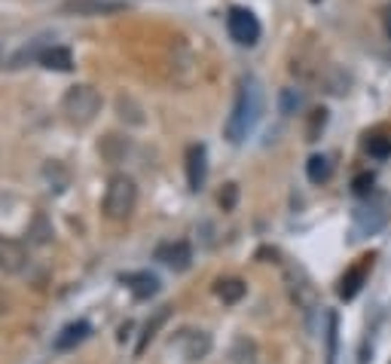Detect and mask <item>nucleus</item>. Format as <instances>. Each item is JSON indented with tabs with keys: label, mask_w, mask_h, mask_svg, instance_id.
I'll list each match as a JSON object with an SVG mask.
<instances>
[{
	"label": "nucleus",
	"mask_w": 391,
	"mask_h": 364,
	"mask_svg": "<svg viewBox=\"0 0 391 364\" xmlns=\"http://www.w3.org/2000/svg\"><path fill=\"white\" fill-rule=\"evenodd\" d=\"M168 316H171V306H162V309L156 312V316H153V321H147V328H144V333H141V343H138V349H135L138 355H141L144 349H147V343H150L153 337H156V331L168 321Z\"/></svg>",
	"instance_id": "16"
},
{
	"label": "nucleus",
	"mask_w": 391,
	"mask_h": 364,
	"mask_svg": "<svg viewBox=\"0 0 391 364\" xmlns=\"http://www.w3.org/2000/svg\"><path fill=\"white\" fill-rule=\"evenodd\" d=\"M89 321H70L68 328H61V333L55 337V343L53 346L58 349V352H68V349H74V346H80L86 337H89Z\"/></svg>",
	"instance_id": "12"
},
{
	"label": "nucleus",
	"mask_w": 391,
	"mask_h": 364,
	"mask_svg": "<svg viewBox=\"0 0 391 364\" xmlns=\"http://www.w3.org/2000/svg\"><path fill=\"white\" fill-rule=\"evenodd\" d=\"M122 282H126L129 291L138 300H150L159 291V279L153 272H129V276H122Z\"/></svg>",
	"instance_id": "10"
},
{
	"label": "nucleus",
	"mask_w": 391,
	"mask_h": 364,
	"mask_svg": "<svg viewBox=\"0 0 391 364\" xmlns=\"http://www.w3.org/2000/svg\"><path fill=\"white\" fill-rule=\"evenodd\" d=\"M260 114H263L260 80L242 77L239 92H235V101H232V114H230V119H226V129H223L226 141H230V144H242V141L254 132V126L260 123Z\"/></svg>",
	"instance_id": "1"
},
{
	"label": "nucleus",
	"mask_w": 391,
	"mask_h": 364,
	"mask_svg": "<svg viewBox=\"0 0 391 364\" xmlns=\"http://www.w3.org/2000/svg\"><path fill=\"white\" fill-rule=\"evenodd\" d=\"M156 260H162V264L171 267L174 272H183L193 264V248L187 242H166V245L156 248Z\"/></svg>",
	"instance_id": "8"
},
{
	"label": "nucleus",
	"mask_w": 391,
	"mask_h": 364,
	"mask_svg": "<svg viewBox=\"0 0 391 364\" xmlns=\"http://www.w3.org/2000/svg\"><path fill=\"white\" fill-rule=\"evenodd\" d=\"M205 178H208V154L202 144H190L187 147V184L190 190H202Z\"/></svg>",
	"instance_id": "6"
},
{
	"label": "nucleus",
	"mask_w": 391,
	"mask_h": 364,
	"mask_svg": "<svg viewBox=\"0 0 391 364\" xmlns=\"http://www.w3.org/2000/svg\"><path fill=\"white\" fill-rule=\"evenodd\" d=\"M235 199H239V187H235V184H226L223 193H220V205L230 211V208H235Z\"/></svg>",
	"instance_id": "23"
},
{
	"label": "nucleus",
	"mask_w": 391,
	"mask_h": 364,
	"mask_svg": "<svg viewBox=\"0 0 391 364\" xmlns=\"http://www.w3.org/2000/svg\"><path fill=\"white\" fill-rule=\"evenodd\" d=\"M126 4L122 0H68L65 13H77V16H113L122 13Z\"/></svg>",
	"instance_id": "7"
},
{
	"label": "nucleus",
	"mask_w": 391,
	"mask_h": 364,
	"mask_svg": "<svg viewBox=\"0 0 391 364\" xmlns=\"http://www.w3.org/2000/svg\"><path fill=\"white\" fill-rule=\"evenodd\" d=\"M28 264V251L18 239L0 236V269L4 272H22Z\"/></svg>",
	"instance_id": "9"
},
{
	"label": "nucleus",
	"mask_w": 391,
	"mask_h": 364,
	"mask_svg": "<svg viewBox=\"0 0 391 364\" xmlns=\"http://www.w3.org/2000/svg\"><path fill=\"white\" fill-rule=\"evenodd\" d=\"M226 31H230V37L239 46H254L257 40H260V22H257V16L251 9L232 6L230 13H226Z\"/></svg>",
	"instance_id": "4"
},
{
	"label": "nucleus",
	"mask_w": 391,
	"mask_h": 364,
	"mask_svg": "<svg viewBox=\"0 0 391 364\" xmlns=\"http://www.w3.org/2000/svg\"><path fill=\"white\" fill-rule=\"evenodd\" d=\"M40 62L49 70H70L74 68V55H70V49H65V46H53L40 55Z\"/></svg>",
	"instance_id": "14"
},
{
	"label": "nucleus",
	"mask_w": 391,
	"mask_h": 364,
	"mask_svg": "<svg viewBox=\"0 0 391 364\" xmlns=\"http://www.w3.org/2000/svg\"><path fill=\"white\" fill-rule=\"evenodd\" d=\"M232 361H235V364H254V361H257V349H254V343H251V340H245V337L235 340Z\"/></svg>",
	"instance_id": "18"
},
{
	"label": "nucleus",
	"mask_w": 391,
	"mask_h": 364,
	"mask_svg": "<svg viewBox=\"0 0 391 364\" xmlns=\"http://www.w3.org/2000/svg\"><path fill=\"white\" fill-rule=\"evenodd\" d=\"M214 291H218V297L223 303H239L245 294H248V285H245L242 279H220Z\"/></svg>",
	"instance_id": "15"
},
{
	"label": "nucleus",
	"mask_w": 391,
	"mask_h": 364,
	"mask_svg": "<svg viewBox=\"0 0 391 364\" xmlns=\"http://www.w3.org/2000/svg\"><path fill=\"white\" fill-rule=\"evenodd\" d=\"M61 110H65V117L74 126H89L92 119L98 117V110H101L98 89L95 86H86V83L70 86L68 92H65V98H61Z\"/></svg>",
	"instance_id": "2"
},
{
	"label": "nucleus",
	"mask_w": 391,
	"mask_h": 364,
	"mask_svg": "<svg viewBox=\"0 0 391 364\" xmlns=\"http://www.w3.org/2000/svg\"><path fill=\"white\" fill-rule=\"evenodd\" d=\"M138 202V187L129 175H113L107 181V193H105V215L110 220H126L135 211Z\"/></svg>",
	"instance_id": "3"
},
{
	"label": "nucleus",
	"mask_w": 391,
	"mask_h": 364,
	"mask_svg": "<svg viewBox=\"0 0 391 364\" xmlns=\"http://www.w3.org/2000/svg\"><path fill=\"white\" fill-rule=\"evenodd\" d=\"M171 352H178L183 361H202L211 352V333L196 331V328H183L171 337Z\"/></svg>",
	"instance_id": "5"
},
{
	"label": "nucleus",
	"mask_w": 391,
	"mask_h": 364,
	"mask_svg": "<svg viewBox=\"0 0 391 364\" xmlns=\"http://www.w3.org/2000/svg\"><path fill=\"white\" fill-rule=\"evenodd\" d=\"M336 333H339V318L336 312L327 316V364H336Z\"/></svg>",
	"instance_id": "19"
},
{
	"label": "nucleus",
	"mask_w": 391,
	"mask_h": 364,
	"mask_svg": "<svg viewBox=\"0 0 391 364\" xmlns=\"http://www.w3.org/2000/svg\"><path fill=\"white\" fill-rule=\"evenodd\" d=\"M300 105H303V95L296 92V89H284L282 92V114H294Z\"/></svg>",
	"instance_id": "21"
},
{
	"label": "nucleus",
	"mask_w": 391,
	"mask_h": 364,
	"mask_svg": "<svg viewBox=\"0 0 391 364\" xmlns=\"http://www.w3.org/2000/svg\"><path fill=\"white\" fill-rule=\"evenodd\" d=\"M373 184H376V178L370 175V171H364V175H358V178L352 181V187H355V193H358V196H367L370 190H373Z\"/></svg>",
	"instance_id": "22"
},
{
	"label": "nucleus",
	"mask_w": 391,
	"mask_h": 364,
	"mask_svg": "<svg viewBox=\"0 0 391 364\" xmlns=\"http://www.w3.org/2000/svg\"><path fill=\"white\" fill-rule=\"evenodd\" d=\"M382 25H385V34L391 40V4H385V9H382Z\"/></svg>",
	"instance_id": "24"
},
{
	"label": "nucleus",
	"mask_w": 391,
	"mask_h": 364,
	"mask_svg": "<svg viewBox=\"0 0 391 364\" xmlns=\"http://www.w3.org/2000/svg\"><path fill=\"white\" fill-rule=\"evenodd\" d=\"M367 154L376 156V159H388V156H391V138H385V135H373V138L367 141Z\"/></svg>",
	"instance_id": "20"
},
{
	"label": "nucleus",
	"mask_w": 391,
	"mask_h": 364,
	"mask_svg": "<svg viewBox=\"0 0 391 364\" xmlns=\"http://www.w3.org/2000/svg\"><path fill=\"white\" fill-rule=\"evenodd\" d=\"M331 175H333V166H331V159H327L324 154L309 156V163H306V178L312 181V184H324V181H331Z\"/></svg>",
	"instance_id": "13"
},
{
	"label": "nucleus",
	"mask_w": 391,
	"mask_h": 364,
	"mask_svg": "<svg viewBox=\"0 0 391 364\" xmlns=\"http://www.w3.org/2000/svg\"><path fill=\"white\" fill-rule=\"evenodd\" d=\"M324 126H327V110L315 107L312 114H309V123H306V141H318V135L324 132Z\"/></svg>",
	"instance_id": "17"
},
{
	"label": "nucleus",
	"mask_w": 391,
	"mask_h": 364,
	"mask_svg": "<svg viewBox=\"0 0 391 364\" xmlns=\"http://www.w3.org/2000/svg\"><path fill=\"white\" fill-rule=\"evenodd\" d=\"M367 269H370V257H364V264H358V267L348 269L346 276H343V282H339V297H343V300H352V297H358V291L364 288Z\"/></svg>",
	"instance_id": "11"
}]
</instances>
